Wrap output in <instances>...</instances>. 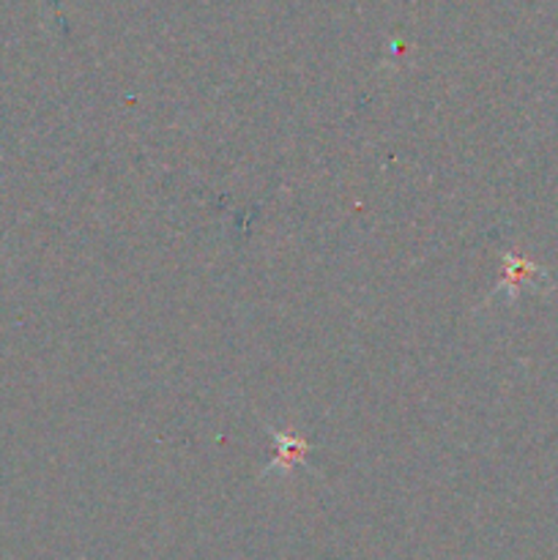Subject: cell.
<instances>
[{"instance_id": "obj_1", "label": "cell", "mask_w": 558, "mask_h": 560, "mask_svg": "<svg viewBox=\"0 0 558 560\" xmlns=\"http://www.w3.org/2000/svg\"><path fill=\"white\" fill-rule=\"evenodd\" d=\"M503 266H507V273H503V282L498 284V290H501V293H509V299H518V293L523 288L536 290V293H550L553 290V282L550 277H547L545 268L531 262L525 255L507 252V255H503Z\"/></svg>"}]
</instances>
